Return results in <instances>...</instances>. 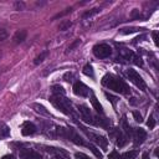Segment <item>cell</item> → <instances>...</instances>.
<instances>
[{"instance_id": "ac0fdd59", "label": "cell", "mask_w": 159, "mask_h": 159, "mask_svg": "<svg viewBox=\"0 0 159 159\" xmlns=\"http://www.w3.org/2000/svg\"><path fill=\"white\" fill-rule=\"evenodd\" d=\"M140 30L142 29H139V27H123V29H119V32L123 35H128V34H133V32H137Z\"/></svg>"}, {"instance_id": "7a4b0ae2", "label": "cell", "mask_w": 159, "mask_h": 159, "mask_svg": "<svg viewBox=\"0 0 159 159\" xmlns=\"http://www.w3.org/2000/svg\"><path fill=\"white\" fill-rule=\"evenodd\" d=\"M50 102L53 104V107L56 109H58L60 112H62L63 114L68 116L72 113V107H71V103L67 98H65L63 96H60V94H52L50 97Z\"/></svg>"}, {"instance_id": "7c38bea8", "label": "cell", "mask_w": 159, "mask_h": 159, "mask_svg": "<svg viewBox=\"0 0 159 159\" xmlns=\"http://www.w3.org/2000/svg\"><path fill=\"white\" fill-rule=\"evenodd\" d=\"M21 133L22 135H32L36 133V125L31 122H25L21 127Z\"/></svg>"}, {"instance_id": "d4e9b609", "label": "cell", "mask_w": 159, "mask_h": 159, "mask_svg": "<svg viewBox=\"0 0 159 159\" xmlns=\"http://www.w3.org/2000/svg\"><path fill=\"white\" fill-rule=\"evenodd\" d=\"M83 73H84L86 76H88V77H93V76H94V72H93V68H92L91 65H86V66L83 67Z\"/></svg>"}, {"instance_id": "f35d334b", "label": "cell", "mask_w": 159, "mask_h": 159, "mask_svg": "<svg viewBox=\"0 0 159 159\" xmlns=\"http://www.w3.org/2000/svg\"><path fill=\"white\" fill-rule=\"evenodd\" d=\"M132 17H133V19H137V17H140V15H139V10H137V9H134V10L132 11Z\"/></svg>"}, {"instance_id": "603a6c76", "label": "cell", "mask_w": 159, "mask_h": 159, "mask_svg": "<svg viewBox=\"0 0 159 159\" xmlns=\"http://www.w3.org/2000/svg\"><path fill=\"white\" fill-rule=\"evenodd\" d=\"M101 11V9H98V7H94V9H91L89 11H86L84 14H83V19H88V17H92L93 15H96V14H98Z\"/></svg>"}, {"instance_id": "e0dca14e", "label": "cell", "mask_w": 159, "mask_h": 159, "mask_svg": "<svg viewBox=\"0 0 159 159\" xmlns=\"http://www.w3.org/2000/svg\"><path fill=\"white\" fill-rule=\"evenodd\" d=\"M138 155V152L137 150H129V152H125L120 155V159H135V157Z\"/></svg>"}, {"instance_id": "7bdbcfd3", "label": "cell", "mask_w": 159, "mask_h": 159, "mask_svg": "<svg viewBox=\"0 0 159 159\" xmlns=\"http://www.w3.org/2000/svg\"><path fill=\"white\" fill-rule=\"evenodd\" d=\"M1 159H14V157H12L11 154H6V155H4Z\"/></svg>"}, {"instance_id": "ffe728a7", "label": "cell", "mask_w": 159, "mask_h": 159, "mask_svg": "<svg viewBox=\"0 0 159 159\" xmlns=\"http://www.w3.org/2000/svg\"><path fill=\"white\" fill-rule=\"evenodd\" d=\"M47 55H48V51H43V52H41L39 56H36L35 57V60H34V63L35 65H40L46 57H47Z\"/></svg>"}, {"instance_id": "836d02e7", "label": "cell", "mask_w": 159, "mask_h": 159, "mask_svg": "<svg viewBox=\"0 0 159 159\" xmlns=\"http://www.w3.org/2000/svg\"><path fill=\"white\" fill-rule=\"evenodd\" d=\"M63 78H65V81L71 82V81L73 80V73H72V72H66L65 76H63Z\"/></svg>"}, {"instance_id": "52a82bcc", "label": "cell", "mask_w": 159, "mask_h": 159, "mask_svg": "<svg viewBox=\"0 0 159 159\" xmlns=\"http://www.w3.org/2000/svg\"><path fill=\"white\" fill-rule=\"evenodd\" d=\"M82 129L86 132V134L89 137V139H92L97 145L102 147L103 149L107 148V145H108V139H106L103 135H98V134H94V133H89V132H87L84 128H82Z\"/></svg>"}, {"instance_id": "8d00e7d4", "label": "cell", "mask_w": 159, "mask_h": 159, "mask_svg": "<svg viewBox=\"0 0 159 159\" xmlns=\"http://www.w3.org/2000/svg\"><path fill=\"white\" fill-rule=\"evenodd\" d=\"M80 43H81V40H76V41H75V42H73V43H72V45L68 47V51H72V50H73L76 46H78Z\"/></svg>"}, {"instance_id": "2e32d148", "label": "cell", "mask_w": 159, "mask_h": 159, "mask_svg": "<svg viewBox=\"0 0 159 159\" xmlns=\"http://www.w3.org/2000/svg\"><path fill=\"white\" fill-rule=\"evenodd\" d=\"M91 103H92V106H93V108L98 112V113H101V114H103V108H102V104L99 103V101L96 98V96L92 93L91 94Z\"/></svg>"}, {"instance_id": "d6a6232c", "label": "cell", "mask_w": 159, "mask_h": 159, "mask_svg": "<svg viewBox=\"0 0 159 159\" xmlns=\"http://www.w3.org/2000/svg\"><path fill=\"white\" fill-rule=\"evenodd\" d=\"M9 133H10V129H9L6 125H4V127H2V129L0 130V135H2V137H7V135H9Z\"/></svg>"}, {"instance_id": "5b68a950", "label": "cell", "mask_w": 159, "mask_h": 159, "mask_svg": "<svg viewBox=\"0 0 159 159\" xmlns=\"http://www.w3.org/2000/svg\"><path fill=\"white\" fill-rule=\"evenodd\" d=\"M77 108H78V112L81 113L82 119H83L86 123L94 124V117L92 116V113H91V111L88 109V107H87V106H84V104H78V106H77Z\"/></svg>"}, {"instance_id": "4dcf8cb0", "label": "cell", "mask_w": 159, "mask_h": 159, "mask_svg": "<svg viewBox=\"0 0 159 159\" xmlns=\"http://www.w3.org/2000/svg\"><path fill=\"white\" fill-rule=\"evenodd\" d=\"M132 62H134L135 65H138V66H142L143 65V61H142V58L140 57H138L137 55H134L133 56V58H132Z\"/></svg>"}, {"instance_id": "60d3db41", "label": "cell", "mask_w": 159, "mask_h": 159, "mask_svg": "<svg viewBox=\"0 0 159 159\" xmlns=\"http://www.w3.org/2000/svg\"><path fill=\"white\" fill-rule=\"evenodd\" d=\"M52 159H68V158H66L65 155H62V153H58V154L53 155V157H52Z\"/></svg>"}, {"instance_id": "b9f144b4", "label": "cell", "mask_w": 159, "mask_h": 159, "mask_svg": "<svg viewBox=\"0 0 159 159\" xmlns=\"http://www.w3.org/2000/svg\"><path fill=\"white\" fill-rule=\"evenodd\" d=\"M142 158H143V159H150V157H149V154H148L147 152H144V153H143Z\"/></svg>"}, {"instance_id": "5bb4252c", "label": "cell", "mask_w": 159, "mask_h": 159, "mask_svg": "<svg viewBox=\"0 0 159 159\" xmlns=\"http://www.w3.org/2000/svg\"><path fill=\"white\" fill-rule=\"evenodd\" d=\"M125 143H127V137L118 129V130L116 132V144H117L119 148H122V147L125 145Z\"/></svg>"}, {"instance_id": "7402d4cb", "label": "cell", "mask_w": 159, "mask_h": 159, "mask_svg": "<svg viewBox=\"0 0 159 159\" xmlns=\"http://www.w3.org/2000/svg\"><path fill=\"white\" fill-rule=\"evenodd\" d=\"M71 26H72V21H70V20H63V21L58 25V29H60L61 31H66V30H68Z\"/></svg>"}, {"instance_id": "ab89813d", "label": "cell", "mask_w": 159, "mask_h": 159, "mask_svg": "<svg viewBox=\"0 0 159 159\" xmlns=\"http://www.w3.org/2000/svg\"><path fill=\"white\" fill-rule=\"evenodd\" d=\"M152 36H153V40H154V43L158 46V32L157 31H153L152 32Z\"/></svg>"}, {"instance_id": "1f68e13d", "label": "cell", "mask_w": 159, "mask_h": 159, "mask_svg": "<svg viewBox=\"0 0 159 159\" xmlns=\"http://www.w3.org/2000/svg\"><path fill=\"white\" fill-rule=\"evenodd\" d=\"M71 11H72V9H71V7H67V9H65V11H62V12L57 14L56 16H53V20H55V19H57V17H61V16H63V15H66V14L71 12Z\"/></svg>"}, {"instance_id": "9c48e42d", "label": "cell", "mask_w": 159, "mask_h": 159, "mask_svg": "<svg viewBox=\"0 0 159 159\" xmlns=\"http://www.w3.org/2000/svg\"><path fill=\"white\" fill-rule=\"evenodd\" d=\"M133 138H134V144L135 145H140L147 139V132L144 129H142V128H135L133 130Z\"/></svg>"}, {"instance_id": "44dd1931", "label": "cell", "mask_w": 159, "mask_h": 159, "mask_svg": "<svg viewBox=\"0 0 159 159\" xmlns=\"http://www.w3.org/2000/svg\"><path fill=\"white\" fill-rule=\"evenodd\" d=\"M51 91H52L53 94H60V96H63V94H65V89H63V87L60 86V84L52 86V87H51Z\"/></svg>"}, {"instance_id": "8fae6325", "label": "cell", "mask_w": 159, "mask_h": 159, "mask_svg": "<svg viewBox=\"0 0 159 159\" xmlns=\"http://www.w3.org/2000/svg\"><path fill=\"white\" fill-rule=\"evenodd\" d=\"M43 133H45L46 135H48L50 138H56V137H57V125H55V124L51 123V122L45 123Z\"/></svg>"}, {"instance_id": "83f0119b", "label": "cell", "mask_w": 159, "mask_h": 159, "mask_svg": "<svg viewBox=\"0 0 159 159\" xmlns=\"http://www.w3.org/2000/svg\"><path fill=\"white\" fill-rule=\"evenodd\" d=\"M147 125L149 127V129H153V128L155 127V119H154V117H153V116H150V117L148 118V122H147Z\"/></svg>"}, {"instance_id": "ee69618b", "label": "cell", "mask_w": 159, "mask_h": 159, "mask_svg": "<svg viewBox=\"0 0 159 159\" xmlns=\"http://www.w3.org/2000/svg\"><path fill=\"white\" fill-rule=\"evenodd\" d=\"M130 103L132 104H135V98H130Z\"/></svg>"}, {"instance_id": "cb8c5ba5", "label": "cell", "mask_w": 159, "mask_h": 159, "mask_svg": "<svg viewBox=\"0 0 159 159\" xmlns=\"http://www.w3.org/2000/svg\"><path fill=\"white\" fill-rule=\"evenodd\" d=\"M104 96H106V98L113 104V106H116V103L118 102V97L117 96H114V94H112V93H108V92H104Z\"/></svg>"}, {"instance_id": "d590c367", "label": "cell", "mask_w": 159, "mask_h": 159, "mask_svg": "<svg viewBox=\"0 0 159 159\" xmlns=\"http://www.w3.org/2000/svg\"><path fill=\"white\" fill-rule=\"evenodd\" d=\"M122 123H123V128H124L125 133H127V134H130V133H132V130H130V127L128 125L127 120H125V119H123V122H122Z\"/></svg>"}, {"instance_id": "74e56055", "label": "cell", "mask_w": 159, "mask_h": 159, "mask_svg": "<svg viewBox=\"0 0 159 159\" xmlns=\"http://www.w3.org/2000/svg\"><path fill=\"white\" fill-rule=\"evenodd\" d=\"M15 7H16V10H22L24 7H25V5H24V2H15Z\"/></svg>"}, {"instance_id": "9a60e30c", "label": "cell", "mask_w": 159, "mask_h": 159, "mask_svg": "<svg viewBox=\"0 0 159 159\" xmlns=\"http://www.w3.org/2000/svg\"><path fill=\"white\" fill-rule=\"evenodd\" d=\"M32 108L35 109V112L36 113H39V114H41V116H45V117H51V114H50V112L42 106V104H39V103H34L32 104Z\"/></svg>"}, {"instance_id": "30bf717a", "label": "cell", "mask_w": 159, "mask_h": 159, "mask_svg": "<svg viewBox=\"0 0 159 159\" xmlns=\"http://www.w3.org/2000/svg\"><path fill=\"white\" fill-rule=\"evenodd\" d=\"M19 155L21 159H42V155L32 149H21Z\"/></svg>"}, {"instance_id": "4316f807", "label": "cell", "mask_w": 159, "mask_h": 159, "mask_svg": "<svg viewBox=\"0 0 159 159\" xmlns=\"http://www.w3.org/2000/svg\"><path fill=\"white\" fill-rule=\"evenodd\" d=\"M108 159H120V154L117 150H112L108 154Z\"/></svg>"}, {"instance_id": "484cf974", "label": "cell", "mask_w": 159, "mask_h": 159, "mask_svg": "<svg viewBox=\"0 0 159 159\" xmlns=\"http://www.w3.org/2000/svg\"><path fill=\"white\" fill-rule=\"evenodd\" d=\"M87 147L89 148V150H91V152H92V153H93V154H94L97 158H99V159L102 158V153H101V152H99V150H98V149H97V148H96L93 144H87Z\"/></svg>"}, {"instance_id": "4fadbf2b", "label": "cell", "mask_w": 159, "mask_h": 159, "mask_svg": "<svg viewBox=\"0 0 159 159\" xmlns=\"http://www.w3.org/2000/svg\"><path fill=\"white\" fill-rule=\"evenodd\" d=\"M26 36H27L26 30H17L15 32V35H14L12 39H14V42L15 43H21V42H24L26 40Z\"/></svg>"}, {"instance_id": "3957f363", "label": "cell", "mask_w": 159, "mask_h": 159, "mask_svg": "<svg viewBox=\"0 0 159 159\" xmlns=\"http://www.w3.org/2000/svg\"><path fill=\"white\" fill-rule=\"evenodd\" d=\"M127 77H128V80L132 82V83H134L139 89H142V91H145V88H147V86H145V82H144V80L139 76V73L137 72V71H134V70H127Z\"/></svg>"}, {"instance_id": "6da1fadb", "label": "cell", "mask_w": 159, "mask_h": 159, "mask_svg": "<svg viewBox=\"0 0 159 159\" xmlns=\"http://www.w3.org/2000/svg\"><path fill=\"white\" fill-rule=\"evenodd\" d=\"M102 84L114 92H118L120 94H129L130 93V88L129 86L119 77L114 76V75H104L102 77Z\"/></svg>"}, {"instance_id": "f1b7e54d", "label": "cell", "mask_w": 159, "mask_h": 159, "mask_svg": "<svg viewBox=\"0 0 159 159\" xmlns=\"http://www.w3.org/2000/svg\"><path fill=\"white\" fill-rule=\"evenodd\" d=\"M6 39H7V31H6L5 29H1V30H0V42L5 41Z\"/></svg>"}, {"instance_id": "f546056e", "label": "cell", "mask_w": 159, "mask_h": 159, "mask_svg": "<svg viewBox=\"0 0 159 159\" xmlns=\"http://www.w3.org/2000/svg\"><path fill=\"white\" fill-rule=\"evenodd\" d=\"M75 158H76V159H91L88 155H86L84 153H81V152L75 153Z\"/></svg>"}, {"instance_id": "d6986e66", "label": "cell", "mask_w": 159, "mask_h": 159, "mask_svg": "<svg viewBox=\"0 0 159 159\" xmlns=\"http://www.w3.org/2000/svg\"><path fill=\"white\" fill-rule=\"evenodd\" d=\"M120 56H122L123 58H125V60H132V58H133V56H134V53H133L130 50L122 48V50H120Z\"/></svg>"}, {"instance_id": "f6af8a7d", "label": "cell", "mask_w": 159, "mask_h": 159, "mask_svg": "<svg viewBox=\"0 0 159 159\" xmlns=\"http://www.w3.org/2000/svg\"><path fill=\"white\" fill-rule=\"evenodd\" d=\"M0 58H1V51H0Z\"/></svg>"}, {"instance_id": "e575fe53", "label": "cell", "mask_w": 159, "mask_h": 159, "mask_svg": "<svg viewBox=\"0 0 159 159\" xmlns=\"http://www.w3.org/2000/svg\"><path fill=\"white\" fill-rule=\"evenodd\" d=\"M133 117H134V119H135L137 122H139V123L143 120V118H142V114H140L139 112H137V111H134V112H133Z\"/></svg>"}, {"instance_id": "277c9868", "label": "cell", "mask_w": 159, "mask_h": 159, "mask_svg": "<svg viewBox=\"0 0 159 159\" xmlns=\"http://www.w3.org/2000/svg\"><path fill=\"white\" fill-rule=\"evenodd\" d=\"M112 53V47L107 43H98L93 46V55L98 58H107Z\"/></svg>"}, {"instance_id": "ba28073f", "label": "cell", "mask_w": 159, "mask_h": 159, "mask_svg": "<svg viewBox=\"0 0 159 159\" xmlns=\"http://www.w3.org/2000/svg\"><path fill=\"white\" fill-rule=\"evenodd\" d=\"M89 92V88L83 83V82H76L73 84V93L76 96H80V97H86Z\"/></svg>"}, {"instance_id": "8992f818", "label": "cell", "mask_w": 159, "mask_h": 159, "mask_svg": "<svg viewBox=\"0 0 159 159\" xmlns=\"http://www.w3.org/2000/svg\"><path fill=\"white\" fill-rule=\"evenodd\" d=\"M66 138L70 139L71 142H73L77 145H84V140L82 139V137L76 130H73L72 128H67V130H66Z\"/></svg>"}]
</instances>
